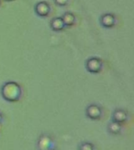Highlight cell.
<instances>
[{
  "mask_svg": "<svg viewBox=\"0 0 134 150\" xmlns=\"http://www.w3.org/2000/svg\"><path fill=\"white\" fill-rule=\"evenodd\" d=\"M2 96L8 102H16L21 96V86L14 81L6 82L2 87Z\"/></svg>",
  "mask_w": 134,
  "mask_h": 150,
  "instance_id": "obj_1",
  "label": "cell"
},
{
  "mask_svg": "<svg viewBox=\"0 0 134 150\" xmlns=\"http://www.w3.org/2000/svg\"><path fill=\"white\" fill-rule=\"evenodd\" d=\"M103 67V62L97 57H91L86 61V68L91 74H98Z\"/></svg>",
  "mask_w": 134,
  "mask_h": 150,
  "instance_id": "obj_2",
  "label": "cell"
},
{
  "mask_svg": "<svg viewBox=\"0 0 134 150\" xmlns=\"http://www.w3.org/2000/svg\"><path fill=\"white\" fill-rule=\"evenodd\" d=\"M35 11L38 16H41V17H45L49 15L50 7L46 2L42 1V2H40L36 4L35 7Z\"/></svg>",
  "mask_w": 134,
  "mask_h": 150,
  "instance_id": "obj_3",
  "label": "cell"
},
{
  "mask_svg": "<svg viewBox=\"0 0 134 150\" xmlns=\"http://www.w3.org/2000/svg\"><path fill=\"white\" fill-rule=\"evenodd\" d=\"M101 25L106 28H113L115 24V17L112 13H104L101 17Z\"/></svg>",
  "mask_w": 134,
  "mask_h": 150,
  "instance_id": "obj_4",
  "label": "cell"
},
{
  "mask_svg": "<svg viewBox=\"0 0 134 150\" xmlns=\"http://www.w3.org/2000/svg\"><path fill=\"white\" fill-rule=\"evenodd\" d=\"M101 109L96 105H90L86 109L87 117L93 120H96L101 116Z\"/></svg>",
  "mask_w": 134,
  "mask_h": 150,
  "instance_id": "obj_5",
  "label": "cell"
},
{
  "mask_svg": "<svg viewBox=\"0 0 134 150\" xmlns=\"http://www.w3.org/2000/svg\"><path fill=\"white\" fill-rule=\"evenodd\" d=\"M64 27L65 26H64L62 18L56 17L50 21V28L54 31H61L64 28Z\"/></svg>",
  "mask_w": 134,
  "mask_h": 150,
  "instance_id": "obj_6",
  "label": "cell"
},
{
  "mask_svg": "<svg viewBox=\"0 0 134 150\" xmlns=\"http://www.w3.org/2000/svg\"><path fill=\"white\" fill-rule=\"evenodd\" d=\"M61 18L63 20L64 26H67V27L72 26L75 21V17L74 16V14L71 13H69V12L65 13Z\"/></svg>",
  "mask_w": 134,
  "mask_h": 150,
  "instance_id": "obj_7",
  "label": "cell"
},
{
  "mask_svg": "<svg viewBox=\"0 0 134 150\" xmlns=\"http://www.w3.org/2000/svg\"><path fill=\"white\" fill-rule=\"evenodd\" d=\"M114 119L116 122H122L126 119V113L122 110H118L114 112Z\"/></svg>",
  "mask_w": 134,
  "mask_h": 150,
  "instance_id": "obj_8",
  "label": "cell"
},
{
  "mask_svg": "<svg viewBox=\"0 0 134 150\" xmlns=\"http://www.w3.org/2000/svg\"><path fill=\"white\" fill-rule=\"evenodd\" d=\"M54 2L57 6H64L68 3V0H54Z\"/></svg>",
  "mask_w": 134,
  "mask_h": 150,
  "instance_id": "obj_9",
  "label": "cell"
},
{
  "mask_svg": "<svg viewBox=\"0 0 134 150\" xmlns=\"http://www.w3.org/2000/svg\"><path fill=\"white\" fill-rule=\"evenodd\" d=\"M1 120H2V116H1V114H0V121H1Z\"/></svg>",
  "mask_w": 134,
  "mask_h": 150,
  "instance_id": "obj_10",
  "label": "cell"
},
{
  "mask_svg": "<svg viewBox=\"0 0 134 150\" xmlns=\"http://www.w3.org/2000/svg\"><path fill=\"white\" fill-rule=\"evenodd\" d=\"M5 1H13V0H5Z\"/></svg>",
  "mask_w": 134,
  "mask_h": 150,
  "instance_id": "obj_11",
  "label": "cell"
}]
</instances>
